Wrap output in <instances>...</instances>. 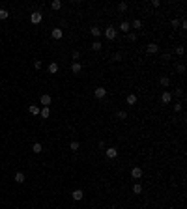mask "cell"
<instances>
[{
  "label": "cell",
  "mask_w": 187,
  "mask_h": 209,
  "mask_svg": "<svg viewBox=\"0 0 187 209\" xmlns=\"http://www.w3.org/2000/svg\"><path fill=\"white\" fill-rule=\"evenodd\" d=\"M103 34H105V37L109 39V41H114V39L118 37V30H116V26H112V25H109L105 30H103Z\"/></svg>",
  "instance_id": "obj_1"
},
{
  "label": "cell",
  "mask_w": 187,
  "mask_h": 209,
  "mask_svg": "<svg viewBox=\"0 0 187 209\" xmlns=\"http://www.w3.org/2000/svg\"><path fill=\"white\" fill-rule=\"evenodd\" d=\"M159 50H161V47H159V43H155V41H150L148 45H146V54H150V56H155Z\"/></svg>",
  "instance_id": "obj_2"
},
{
  "label": "cell",
  "mask_w": 187,
  "mask_h": 209,
  "mask_svg": "<svg viewBox=\"0 0 187 209\" xmlns=\"http://www.w3.org/2000/svg\"><path fill=\"white\" fill-rule=\"evenodd\" d=\"M159 101H161V105H170V103H172V92H169V90L161 92V95H159Z\"/></svg>",
  "instance_id": "obj_3"
},
{
  "label": "cell",
  "mask_w": 187,
  "mask_h": 209,
  "mask_svg": "<svg viewBox=\"0 0 187 209\" xmlns=\"http://www.w3.org/2000/svg\"><path fill=\"white\" fill-rule=\"evenodd\" d=\"M94 97H95L97 101L105 99V97H107V88H105V86H97V88L94 90Z\"/></svg>",
  "instance_id": "obj_4"
},
{
  "label": "cell",
  "mask_w": 187,
  "mask_h": 209,
  "mask_svg": "<svg viewBox=\"0 0 187 209\" xmlns=\"http://www.w3.org/2000/svg\"><path fill=\"white\" fill-rule=\"evenodd\" d=\"M129 176L133 177V179H140V177L144 176V170H142L140 166H133V168H131V172H129Z\"/></svg>",
  "instance_id": "obj_5"
},
{
  "label": "cell",
  "mask_w": 187,
  "mask_h": 209,
  "mask_svg": "<svg viewBox=\"0 0 187 209\" xmlns=\"http://www.w3.org/2000/svg\"><path fill=\"white\" fill-rule=\"evenodd\" d=\"M41 21H43L41 11H32V13H30V22H32V25H39Z\"/></svg>",
  "instance_id": "obj_6"
},
{
  "label": "cell",
  "mask_w": 187,
  "mask_h": 209,
  "mask_svg": "<svg viewBox=\"0 0 187 209\" xmlns=\"http://www.w3.org/2000/svg\"><path fill=\"white\" fill-rule=\"evenodd\" d=\"M105 157H107L109 161L116 159V157H118V149H116V148H112V146H110V148H105Z\"/></svg>",
  "instance_id": "obj_7"
},
{
  "label": "cell",
  "mask_w": 187,
  "mask_h": 209,
  "mask_svg": "<svg viewBox=\"0 0 187 209\" xmlns=\"http://www.w3.org/2000/svg\"><path fill=\"white\" fill-rule=\"evenodd\" d=\"M39 103H41V106H49L53 103V97H51L49 93H41V95H39Z\"/></svg>",
  "instance_id": "obj_8"
},
{
  "label": "cell",
  "mask_w": 187,
  "mask_h": 209,
  "mask_svg": "<svg viewBox=\"0 0 187 209\" xmlns=\"http://www.w3.org/2000/svg\"><path fill=\"white\" fill-rule=\"evenodd\" d=\"M71 198H73L75 202H81V200L84 198V191H82V189H75V191L71 192Z\"/></svg>",
  "instance_id": "obj_9"
},
{
  "label": "cell",
  "mask_w": 187,
  "mask_h": 209,
  "mask_svg": "<svg viewBox=\"0 0 187 209\" xmlns=\"http://www.w3.org/2000/svg\"><path fill=\"white\" fill-rule=\"evenodd\" d=\"M159 86H161V88H169V86H170L169 75H161V77H159Z\"/></svg>",
  "instance_id": "obj_10"
},
{
  "label": "cell",
  "mask_w": 187,
  "mask_h": 209,
  "mask_svg": "<svg viewBox=\"0 0 187 209\" xmlns=\"http://www.w3.org/2000/svg\"><path fill=\"white\" fill-rule=\"evenodd\" d=\"M118 30H120V32H124V34H129V30H131V22H129V21H122V22H120V26H118Z\"/></svg>",
  "instance_id": "obj_11"
},
{
  "label": "cell",
  "mask_w": 187,
  "mask_h": 209,
  "mask_svg": "<svg viewBox=\"0 0 187 209\" xmlns=\"http://www.w3.org/2000/svg\"><path fill=\"white\" fill-rule=\"evenodd\" d=\"M90 34H92L94 37H97V39H99V37H101V34H103V30L99 28L97 25H92V26H90Z\"/></svg>",
  "instance_id": "obj_12"
},
{
  "label": "cell",
  "mask_w": 187,
  "mask_h": 209,
  "mask_svg": "<svg viewBox=\"0 0 187 209\" xmlns=\"http://www.w3.org/2000/svg\"><path fill=\"white\" fill-rule=\"evenodd\" d=\"M51 37L56 39V41H58V39H62V37H64V30H62V28H53V32H51Z\"/></svg>",
  "instance_id": "obj_13"
},
{
  "label": "cell",
  "mask_w": 187,
  "mask_h": 209,
  "mask_svg": "<svg viewBox=\"0 0 187 209\" xmlns=\"http://www.w3.org/2000/svg\"><path fill=\"white\" fill-rule=\"evenodd\" d=\"M131 192H133L135 196L142 194V192H144V187H142V183H135V185H133V189H131Z\"/></svg>",
  "instance_id": "obj_14"
},
{
  "label": "cell",
  "mask_w": 187,
  "mask_h": 209,
  "mask_svg": "<svg viewBox=\"0 0 187 209\" xmlns=\"http://www.w3.org/2000/svg\"><path fill=\"white\" fill-rule=\"evenodd\" d=\"M82 71V64L81 62H73V64H71V73L73 75H79Z\"/></svg>",
  "instance_id": "obj_15"
},
{
  "label": "cell",
  "mask_w": 187,
  "mask_h": 209,
  "mask_svg": "<svg viewBox=\"0 0 187 209\" xmlns=\"http://www.w3.org/2000/svg\"><path fill=\"white\" fill-rule=\"evenodd\" d=\"M39 114H41V118H43V120H49V118H51V108H49V106H41Z\"/></svg>",
  "instance_id": "obj_16"
},
{
  "label": "cell",
  "mask_w": 187,
  "mask_h": 209,
  "mask_svg": "<svg viewBox=\"0 0 187 209\" xmlns=\"http://www.w3.org/2000/svg\"><path fill=\"white\" fill-rule=\"evenodd\" d=\"M90 47H92V50H94V52H101V49H103V43L99 41V39H95V41H94Z\"/></svg>",
  "instance_id": "obj_17"
},
{
  "label": "cell",
  "mask_w": 187,
  "mask_h": 209,
  "mask_svg": "<svg viewBox=\"0 0 187 209\" xmlns=\"http://www.w3.org/2000/svg\"><path fill=\"white\" fill-rule=\"evenodd\" d=\"M142 26H144V22H142V19H135V21L131 22V28H133V30H140Z\"/></svg>",
  "instance_id": "obj_18"
},
{
  "label": "cell",
  "mask_w": 187,
  "mask_h": 209,
  "mask_svg": "<svg viewBox=\"0 0 187 209\" xmlns=\"http://www.w3.org/2000/svg\"><path fill=\"white\" fill-rule=\"evenodd\" d=\"M125 103L127 105H137V95H135V93H127L125 95Z\"/></svg>",
  "instance_id": "obj_19"
},
{
  "label": "cell",
  "mask_w": 187,
  "mask_h": 209,
  "mask_svg": "<svg viewBox=\"0 0 187 209\" xmlns=\"http://www.w3.org/2000/svg\"><path fill=\"white\" fill-rule=\"evenodd\" d=\"M13 179H15V183H25V181H26V176L23 174V172H17V174L13 176Z\"/></svg>",
  "instance_id": "obj_20"
},
{
  "label": "cell",
  "mask_w": 187,
  "mask_h": 209,
  "mask_svg": "<svg viewBox=\"0 0 187 209\" xmlns=\"http://www.w3.org/2000/svg\"><path fill=\"white\" fill-rule=\"evenodd\" d=\"M116 10L120 11V13H125V11L129 10V4H127V2H120V4L116 6Z\"/></svg>",
  "instance_id": "obj_21"
},
{
  "label": "cell",
  "mask_w": 187,
  "mask_h": 209,
  "mask_svg": "<svg viewBox=\"0 0 187 209\" xmlns=\"http://www.w3.org/2000/svg\"><path fill=\"white\" fill-rule=\"evenodd\" d=\"M58 69H60V67H58L56 62H51V64H49V73H51V75H56Z\"/></svg>",
  "instance_id": "obj_22"
},
{
  "label": "cell",
  "mask_w": 187,
  "mask_h": 209,
  "mask_svg": "<svg viewBox=\"0 0 187 209\" xmlns=\"http://www.w3.org/2000/svg\"><path fill=\"white\" fill-rule=\"evenodd\" d=\"M125 39L129 43H137V39H138V35L135 34V32H129V34H125Z\"/></svg>",
  "instance_id": "obj_23"
},
{
  "label": "cell",
  "mask_w": 187,
  "mask_h": 209,
  "mask_svg": "<svg viewBox=\"0 0 187 209\" xmlns=\"http://www.w3.org/2000/svg\"><path fill=\"white\" fill-rule=\"evenodd\" d=\"M32 151H34L36 155H39V153L43 151V146L39 144V142H34V146H32Z\"/></svg>",
  "instance_id": "obj_24"
},
{
  "label": "cell",
  "mask_w": 187,
  "mask_h": 209,
  "mask_svg": "<svg viewBox=\"0 0 187 209\" xmlns=\"http://www.w3.org/2000/svg\"><path fill=\"white\" fill-rule=\"evenodd\" d=\"M39 110H41V108H39L38 105H30V106H28V112L32 114V116H38V114H39Z\"/></svg>",
  "instance_id": "obj_25"
},
{
  "label": "cell",
  "mask_w": 187,
  "mask_h": 209,
  "mask_svg": "<svg viewBox=\"0 0 187 209\" xmlns=\"http://www.w3.org/2000/svg\"><path fill=\"white\" fill-rule=\"evenodd\" d=\"M116 118L120 121H125L127 120V110H118V112H116Z\"/></svg>",
  "instance_id": "obj_26"
},
{
  "label": "cell",
  "mask_w": 187,
  "mask_h": 209,
  "mask_svg": "<svg viewBox=\"0 0 187 209\" xmlns=\"http://www.w3.org/2000/svg\"><path fill=\"white\" fill-rule=\"evenodd\" d=\"M172 110H174V114H176V112H182V110H184V101H178V103H174Z\"/></svg>",
  "instance_id": "obj_27"
},
{
  "label": "cell",
  "mask_w": 187,
  "mask_h": 209,
  "mask_svg": "<svg viewBox=\"0 0 187 209\" xmlns=\"http://www.w3.org/2000/svg\"><path fill=\"white\" fill-rule=\"evenodd\" d=\"M69 149H71V151H79V149H81V144H79V142L77 140H73V142H69Z\"/></svg>",
  "instance_id": "obj_28"
},
{
  "label": "cell",
  "mask_w": 187,
  "mask_h": 209,
  "mask_svg": "<svg viewBox=\"0 0 187 209\" xmlns=\"http://www.w3.org/2000/svg\"><path fill=\"white\" fill-rule=\"evenodd\" d=\"M60 7H62V2H60V0H53V2H51V10L58 11Z\"/></svg>",
  "instance_id": "obj_29"
},
{
  "label": "cell",
  "mask_w": 187,
  "mask_h": 209,
  "mask_svg": "<svg viewBox=\"0 0 187 209\" xmlns=\"http://www.w3.org/2000/svg\"><path fill=\"white\" fill-rule=\"evenodd\" d=\"M170 26H172L174 30H178V28H180V19H178V17L172 19V21H170Z\"/></svg>",
  "instance_id": "obj_30"
},
{
  "label": "cell",
  "mask_w": 187,
  "mask_h": 209,
  "mask_svg": "<svg viewBox=\"0 0 187 209\" xmlns=\"http://www.w3.org/2000/svg\"><path fill=\"white\" fill-rule=\"evenodd\" d=\"M8 17H10V13H8V10H4V7H2V10H0V21H6Z\"/></svg>",
  "instance_id": "obj_31"
},
{
  "label": "cell",
  "mask_w": 187,
  "mask_h": 209,
  "mask_svg": "<svg viewBox=\"0 0 187 209\" xmlns=\"http://www.w3.org/2000/svg\"><path fill=\"white\" fill-rule=\"evenodd\" d=\"M122 58H124V54H122V52H114L112 54V60L114 62H122Z\"/></svg>",
  "instance_id": "obj_32"
},
{
  "label": "cell",
  "mask_w": 187,
  "mask_h": 209,
  "mask_svg": "<svg viewBox=\"0 0 187 209\" xmlns=\"http://www.w3.org/2000/svg\"><path fill=\"white\" fill-rule=\"evenodd\" d=\"M176 71H178L180 75H184V73H185V65H184V64H178V65H176Z\"/></svg>",
  "instance_id": "obj_33"
},
{
  "label": "cell",
  "mask_w": 187,
  "mask_h": 209,
  "mask_svg": "<svg viewBox=\"0 0 187 209\" xmlns=\"http://www.w3.org/2000/svg\"><path fill=\"white\" fill-rule=\"evenodd\" d=\"M174 52H176L178 56H184V47H182V45H178L176 49H174Z\"/></svg>",
  "instance_id": "obj_34"
},
{
  "label": "cell",
  "mask_w": 187,
  "mask_h": 209,
  "mask_svg": "<svg viewBox=\"0 0 187 209\" xmlns=\"http://www.w3.org/2000/svg\"><path fill=\"white\" fill-rule=\"evenodd\" d=\"M41 65H43V62H41V60H36V62H34V69H38V71H39V69H41Z\"/></svg>",
  "instance_id": "obj_35"
},
{
  "label": "cell",
  "mask_w": 187,
  "mask_h": 209,
  "mask_svg": "<svg viewBox=\"0 0 187 209\" xmlns=\"http://www.w3.org/2000/svg\"><path fill=\"white\" fill-rule=\"evenodd\" d=\"M172 95H178V97H184V90H182V88L174 90V93H172Z\"/></svg>",
  "instance_id": "obj_36"
},
{
  "label": "cell",
  "mask_w": 187,
  "mask_h": 209,
  "mask_svg": "<svg viewBox=\"0 0 187 209\" xmlns=\"http://www.w3.org/2000/svg\"><path fill=\"white\" fill-rule=\"evenodd\" d=\"M71 58H73V60H79V58H81V52H79V50H73V52H71Z\"/></svg>",
  "instance_id": "obj_37"
},
{
  "label": "cell",
  "mask_w": 187,
  "mask_h": 209,
  "mask_svg": "<svg viewBox=\"0 0 187 209\" xmlns=\"http://www.w3.org/2000/svg\"><path fill=\"white\" fill-rule=\"evenodd\" d=\"M152 7H161V2L159 0H152Z\"/></svg>",
  "instance_id": "obj_38"
},
{
  "label": "cell",
  "mask_w": 187,
  "mask_h": 209,
  "mask_svg": "<svg viewBox=\"0 0 187 209\" xmlns=\"http://www.w3.org/2000/svg\"><path fill=\"white\" fill-rule=\"evenodd\" d=\"M97 146H99V149H103V148H105V140H99Z\"/></svg>",
  "instance_id": "obj_39"
}]
</instances>
